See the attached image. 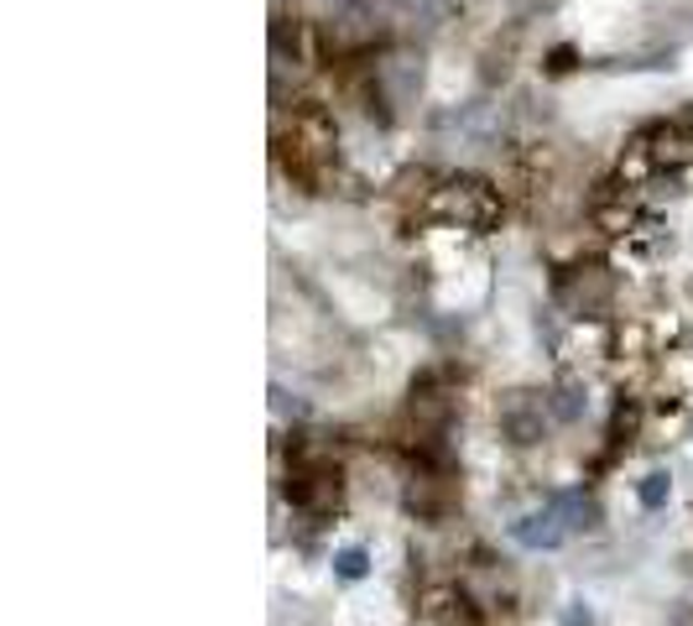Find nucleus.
Returning a JSON list of instances; mask_svg holds the SVG:
<instances>
[{
	"label": "nucleus",
	"instance_id": "obj_9",
	"mask_svg": "<svg viewBox=\"0 0 693 626\" xmlns=\"http://www.w3.org/2000/svg\"><path fill=\"white\" fill-rule=\"evenodd\" d=\"M589 215L599 230H631V189L625 183H599V193L589 198Z\"/></svg>",
	"mask_w": 693,
	"mask_h": 626
},
{
	"label": "nucleus",
	"instance_id": "obj_8",
	"mask_svg": "<svg viewBox=\"0 0 693 626\" xmlns=\"http://www.w3.org/2000/svg\"><path fill=\"white\" fill-rule=\"evenodd\" d=\"M563 292L574 298V309H605L610 303V272L605 266H574V277H563Z\"/></svg>",
	"mask_w": 693,
	"mask_h": 626
},
{
	"label": "nucleus",
	"instance_id": "obj_12",
	"mask_svg": "<svg viewBox=\"0 0 693 626\" xmlns=\"http://www.w3.org/2000/svg\"><path fill=\"white\" fill-rule=\"evenodd\" d=\"M558 397H563V402H558V418H579V408H584V402H579L574 386H569V392H558Z\"/></svg>",
	"mask_w": 693,
	"mask_h": 626
},
{
	"label": "nucleus",
	"instance_id": "obj_2",
	"mask_svg": "<svg viewBox=\"0 0 693 626\" xmlns=\"http://www.w3.org/2000/svg\"><path fill=\"white\" fill-rule=\"evenodd\" d=\"M433 219H443V225H459V230H490V225H501V193L490 189L485 178L475 172H459V178H443L428 198Z\"/></svg>",
	"mask_w": 693,
	"mask_h": 626
},
{
	"label": "nucleus",
	"instance_id": "obj_1",
	"mask_svg": "<svg viewBox=\"0 0 693 626\" xmlns=\"http://www.w3.org/2000/svg\"><path fill=\"white\" fill-rule=\"evenodd\" d=\"M277 157L288 162L297 183H318L324 172L335 168V116L318 99H303L292 110L288 131H277Z\"/></svg>",
	"mask_w": 693,
	"mask_h": 626
},
{
	"label": "nucleus",
	"instance_id": "obj_3",
	"mask_svg": "<svg viewBox=\"0 0 693 626\" xmlns=\"http://www.w3.org/2000/svg\"><path fill=\"white\" fill-rule=\"evenodd\" d=\"M288 502L303 517H335L344 506V470L324 449H297L288 470Z\"/></svg>",
	"mask_w": 693,
	"mask_h": 626
},
{
	"label": "nucleus",
	"instance_id": "obj_5",
	"mask_svg": "<svg viewBox=\"0 0 693 626\" xmlns=\"http://www.w3.org/2000/svg\"><path fill=\"white\" fill-rule=\"evenodd\" d=\"M683 162H693V136L683 131V125H646L642 136L631 142V168H683Z\"/></svg>",
	"mask_w": 693,
	"mask_h": 626
},
{
	"label": "nucleus",
	"instance_id": "obj_4",
	"mask_svg": "<svg viewBox=\"0 0 693 626\" xmlns=\"http://www.w3.org/2000/svg\"><path fill=\"white\" fill-rule=\"evenodd\" d=\"M406 506H412L417 517H428V522L449 517L459 506V475L449 465H417L412 481H406Z\"/></svg>",
	"mask_w": 693,
	"mask_h": 626
},
{
	"label": "nucleus",
	"instance_id": "obj_7",
	"mask_svg": "<svg viewBox=\"0 0 693 626\" xmlns=\"http://www.w3.org/2000/svg\"><path fill=\"white\" fill-rule=\"evenodd\" d=\"M428 616H433V626H485V622H479V605L470 601L464 590H454V585L433 590V595H428Z\"/></svg>",
	"mask_w": 693,
	"mask_h": 626
},
{
	"label": "nucleus",
	"instance_id": "obj_11",
	"mask_svg": "<svg viewBox=\"0 0 693 626\" xmlns=\"http://www.w3.org/2000/svg\"><path fill=\"white\" fill-rule=\"evenodd\" d=\"M335 564H339V575H344V579H360V575H365V549H344Z\"/></svg>",
	"mask_w": 693,
	"mask_h": 626
},
{
	"label": "nucleus",
	"instance_id": "obj_6",
	"mask_svg": "<svg viewBox=\"0 0 693 626\" xmlns=\"http://www.w3.org/2000/svg\"><path fill=\"white\" fill-rule=\"evenodd\" d=\"M496 423L516 449H532V444L548 438V402L537 392H506L501 408H496Z\"/></svg>",
	"mask_w": 693,
	"mask_h": 626
},
{
	"label": "nucleus",
	"instance_id": "obj_10",
	"mask_svg": "<svg viewBox=\"0 0 693 626\" xmlns=\"http://www.w3.org/2000/svg\"><path fill=\"white\" fill-rule=\"evenodd\" d=\"M636 496H642L646 511H662V506H668V496H672V481L662 475V470H652V475L636 485Z\"/></svg>",
	"mask_w": 693,
	"mask_h": 626
}]
</instances>
